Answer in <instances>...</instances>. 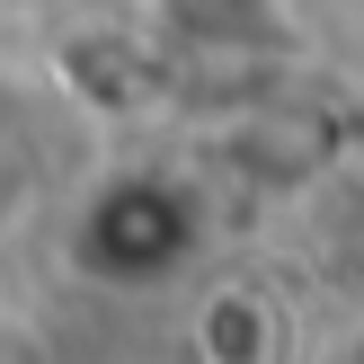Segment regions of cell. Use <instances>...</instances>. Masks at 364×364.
<instances>
[{
  "instance_id": "1",
  "label": "cell",
  "mask_w": 364,
  "mask_h": 364,
  "mask_svg": "<svg viewBox=\"0 0 364 364\" xmlns=\"http://www.w3.org/2000/svg\"><path fill=\"white\" fill-rule=\"evenodd\" d=\"M213 364H267V302H249V294H223L213 302Z\"/></svg>"
}]
</instances>
